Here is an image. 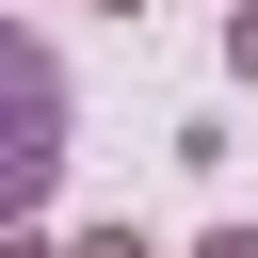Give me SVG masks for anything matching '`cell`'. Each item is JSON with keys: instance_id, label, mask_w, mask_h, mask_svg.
Returning <instances> with one entry per match:
<instances>
[{"instance_id": "3", "label": "cell", "mask_w": 258, "mask_h": 258, "mask_svg": "<svg viewBox=\"0 0 258 258\" xmlns=\"http://www.w3.org/2000/svg\"><path fill=\"white\" fill-rule=\"evenodd\" d=\"M226 64H242V81H258V0H242V16H226Z\"/></svg>"}, {"instance_id": "5", "label": "cell", "mask_w": 258, "mask_h": 258, "mask_svg": "<svg viewBox=\"0 0 258 258\" xmlns=\"http://www.w3.org/2000/svg\"><path fill=\"white\" fill-rule=\"evenodd\" d=\"M0 258H64V242H32V226H0Z\"/></svg>"}, {"instance_id": "1", "label": "cell", "mask_w": 258, "mask_h": 258, "mask_svg": "<svg viewBox=\"0 0 258 258\" xmlns=\"http://www.w3.org/2000/svg\"><path fill=\"white\" fill-rule=\"evenodd\" d=\"M48 177H64V64H48V32L0 16V226H32Z\"/></svg>"}, {"instance_id": "2", "label": "cell", "mask_w": 258, "mask_h": 258, "mask_svg": "<svg viewBox=\"0 0 258 258\" xmlns=\"http://www.w3.org/2000/svg\"><path fill=\"white\" fill-rule=\"evenodd\" d=\"M64 258H161V242H145V226H81Z\"/></svg>"}, {"instance_id": "4", "label": "cell", "mask_w": 258, "mask_h": 258, "mask_svg": "<svg viewBox=\"0 0 258 258\" xmlns=\"http://www.w3.org/2000/svg\"><path fill=\"white\" fill-rule=\"evenodd\" d=\"M194 258H258V226H210V242H194Z\"/></svg>"}, {"instance_id": "6", "label": "cell", "mask_w": 258, "mask_h": 258, "mask_svg": "<svg viewBox=\"0 0 258 258\" xmlns=\"http://www.w3.org/2000/svg\"><path fill=\"white\" fill-rule=\"evenodd\" d=\"M113 16H145V0H113Z\"/></svg>"}]
</instances>
